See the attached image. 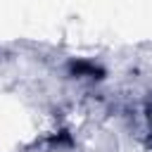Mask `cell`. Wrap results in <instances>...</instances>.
I'll return each instance as SVG.
<instances>
[{
	"label": "cell",
	"instance_id": "obj_1",
	"mask_svg": "<svg viewBox=\"0 0 152 152\" xmlns=\"http://www.w3.org/2000/svg\"><path fill=\"white\" fill-rule=\"evenodd\" d=\"M69 69H71V74H76V76H93V78H102V69H100V66H95V64H90V62H74Z\"/></svg>",
	"mask_w": 152,
	"mask_h": 152
}]
</instances>
